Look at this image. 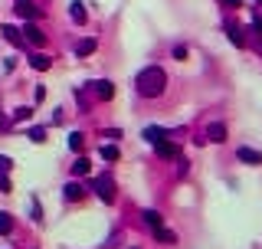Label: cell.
<instances>
[{
  "label": "cell",
  "instance_id": "cell-1",
  "mask_svg": "<svg viewBox=\"0 0 262 249\" xmlns=\"http://www.w3.org/2000/svg\"><path fill=\"white\" fill-rule=\"evenodd\" d=\"M135 86H138V95H144V99H157V95L164 92V86H167V75H164L161 66H148V69L138 72Z\"/></svg>",
  "mask_w": 262,
  "mask_h": 249
},
{
  "label": "cell",
  "instance_id": "cell-2",
  "mask_svg": "<svg viewBox=\"0 0 262 249\" xmlns=\"http://www.w3.org/2000/svg\"><path fill=\"white\" fill-rule=\"evenodd\" d=\"M92 190L99 193V200H105V203H112V200H115V181H112V177H95Z\"/></svg>",
  "mask_w": 262,
  "mask_h": 249
},
{
  "label": "cell",
  "instance_id": "cell-3",
  "mask_svg": "<svg viewBox=\"0 0 262 249\" xmlns=\"http://www.w3.org/2000/svg\"><path fill=\"white\" fill-rule=\"evenodd\" d=\"M23 33H26V39H30L33 46H46V33L39 30L36 23H26V30H23Z\"/></svg>",
  "mask_w": 262,
  "mask_h": 249
},
{
  "label": "cell",
  "instance_id": "cell-4",
  "mask_svg": "<svg viewBox=\"0 0 262 249\" xmlns=\"http://www.w3.org/2000/svg\"><path fill=\"white\" fill-rule=\"evenodd\" d=\"M0 33H4V39H7L10 46H23V43H26V39L20 36V30H17V26H10V23H7V26H0Z\"/></svg>",
  "mask_w": 262,
  "mask_h": 249
},
{
  "label": "cell",
  "instance_id": "cell-5",
  "mask_svg": "<svg viewBox=\"0 0 262 249\" xmlns=\"http://www.w3.org/2000/svg\"><path fill=\"white\" fill-rule=\"evenodd\" d=\"M206 138H210L213 144H223L226 141V124H220V121H213L210 128H206Z\"/></svg>",
  "mask_w": 262,
  "mask_h": 249
},
{
  "label": "cell",
  "instance_id": "cell-6",
  "mask_svg": "<svg viewBox=\"0 0 262 249\" xmlns=\"http://www.w3.org/2000/svg\"><path fill=\"white\" fill-rule=\"evenodd\" d=\"M69 17L75 20V23H85V4H82V0H72V4H69Z\"/></svg>",
  "mask_w": 262,
  "mask_h": 249
},
{
  "label": "cell",
  "instance_id": "cell-7",
  "mask_svg": "<svg viewBox=\"0 0 262 249\" xmlns=\"http://www.w3.org/2000/svg\"><path fill=\"white\" fill-rule=\"evenodd\" d=\"M154 148H157V154H161V157H181V151H177V144H170L167 138H164V141H157Z\"/></svg>",
  "mask_w": 262,
  "mask_h": 249
},
{
  "label": "cell",
  "instance_id": "cell-8",
  "mask_svg": "<svg viewBox=\"0 0 262 249\" xmlns=\"http://www.w3.org/2000/svg\"><path fill=\"white\" fill-rule=\"evenodd\" d=\"M236 157H239V161H246V164H262V154H259V151H252V148H239Z\"/></svg>",
  "mask_w": 262,
  "mask_h": 249
},
{
  "label": "cell",
  "instance_id": "cell-9",
  "mask_svg": "<svg viewBox=\"0 0 262 249\" xmlns=\"http://www.w3.org/2000/svg\"><path fill=\"white\" fill-rule=\"evenodd\" d=\"M92 86H95V95H99V99H105V102L115 95V86H112L108 79H105V82H92Z\"/></svg>",
  "mask_w": 262,
  "mask_h": 249
},
{
  "label": "cell",
  "instance_id": "cell-10",
  "mask_svg": "<svg viewBox=\"0 0 262 249\" xmlns=\"http://www.w3.org/2000/svg\"><path fill=\"white\" fill-rule=\"evenodd\" d=\"M30 66L36 69V72H46V69H53V59H50V56H43V53H36V56L30 59Z\"/></svg>",
  "mask_w": 262,
  "mask_h": 249
},
{
  "label": "cell",
  "instance_id": "cell-11",
  "mask_svg": "<svg viewBox=\"0 0 262 249\" xmlns=\"http://www.w3.org/2000/svg\"><path fill=\"white\" fill-rule=\"evenodd\" d=\"M17 13L23 20H33V17H36V7H33L30 0H17Z\"/></svg>",
  "mask_w": 262,
  "mask_h": 249
},
{
  "label": "cell",
  "instance_id": "cell-12",
  "mask_svg": "<svg viewBox=\"0 0 262 249\" xmlns=\"http://www.w3.org/2000/svg\"><path fill=\"white\" fill-rule=\"evenodd\" d=\"M144 138H148L151 144H157V141H164V138H167V128H144Z\"/></svg>",
  "mask_w": 262,
  "mask_h": 249
},
{
  "label": "cell",
  "instance_id": "cell-13",
  "mask_svg": "<svg viewBox=\"0 0 262 249\" xmlns=\"http://www.w3.org/2000/svg\"><path fill=\"white\" fill-rule=\"evenodd\" d=\"M144 223H148L151 230H157V226L164 223V217H161V213H157V210H144Z\"/></svg>",
  "mask_w": 262,
  "mask_h": 249
},
{
  "label": "cell",
  "instance_id": "cell-14",
  "mask_svg": "<svg viewBox=\"0 0 262 249\" xmlns=\"http://www.w3.org/2000/svg\"><path fill=\"white\" fill-rule=\"evenodd\" d=\"M63 197L69 200V203H75V200H82V187L79 184H66V193Z\"/></svg>",
  "mask_w": 262,
  "mask_h": 249
},
{
  "label": "cell",
  "instance_id": "cell-15",
  "mask_svg": "<svg viewBox=\"0 0 262 249\" xmlns=\"http://www.w3.org/2000/svg\"><path fill=\"white\" fill-rule=\"evenodd\" d=\"M151 233H154V239H157V243H174V233H170V230H164V226H157V230H151Z\"/></svg>",
  "mask_w": 262,
  "mask_h": 249
},
{
  "label": "cell",
  "instance_id": "cell-16",
  "mask_svg": "<svg viewBox=\"0 0 262 249\" xmlns=\"http://www.w3.org/2000/svg\"><path fill=\"white\" fill-rule=\"evenodd\" d=\"M89 171H92V164H89V161H85V157H79V161H75V164H72V174H75V177H85V174H89Z\"/></svg>",
  "mask_w": 262,
  "mask_h": 249
},
{
  "label": "cell",
  "instance_id": "cell-17",
  "mask_svg": "<svg viewBox=\"0 0 262 249\" xmlns=\"http://www.w3.org/2000/svg\"><path fill=\"white\" fill-rule=\"evenodd\" d=\"M75 53H79V56H92V53H95V39H82V43L75 46Z\"/></svg>",
  "mask_w": 262,
  "mask_h": 249
},
{
  "label": "cell",
  "instance_id": "cell-18",
  "mask_svg": "<svg viewBox=\"0 0 262 249\" xmlns=\"http://www.w3.org/2000/svg\"><path fill=\"white\" fill-rule=\"evenodd\" d=\"M230 43L246 46V36H243V30H239V26H230Z\"/></svg>",
  "mask_w": 262,
  "mask_h": 249
},
{
  "label": "cell",
  "instance_id": "cell-19",
  "mask_svg": "<svg viewBox=\"0 0 262 249\" xmlns=\"http://www.w3.org/2000/svg\"><path fill=\"white\" fill-rule=\"evenodd\" d=\"M26 138H30V141H36V144H43V141H46V128H30V131H26Z\"/></svg>",
  "mask_w": 262,
  "mask_h": 249
},
{
  "label": "cell",
  "instance_id": "cell-20",
  "mask_svg": "<svg viewBox=\"0 0 262 249\" xmlns=\"http://www.w3.org/2000/svg\"><path fill=\"white\" fill-rule=\"evenodd\" d=\"M102 157L105 161H118V148L115 144H102Z\"/></svg>",
  "mask_w": 262,
  "mask_h": 249
},
{
  "label": "cell",
  "instance_id": "cell-21",
  "mask_svg": "<svg viewBox=\"0 0 262 249\" xmlns=\"http://www.w3.org/2000/svg\"><path fill=\"white\" fill-rule=\"evenodd\" d=\"M30 115H33V108L23 105V108H17V112H13V121H30Z\"/></svg>",
  "mask_w": 262,
  "mask_h": 249
},
{
  "label": "cell",
  "instance_id": "cell-22",
  "mask_svg": "<svg viewBox=\"0 0 262 249\" xmlns=\"http://www.w3.org/2000/svg\"><path fill=\"white\" fill-rule=\"evenodd\" d=\"M13 230V220H10V213H0V233H10Z\"/></svg>",
  "mask_w": 262,
  "mask_h": 249
},
{
  "label": "cell",
  "instance_id": "cell-23",
  "mask_svg": "<svg viewBox=\"0 0 262 249\" xmlns=\"http://www.w3.org/2000/svg\"><path fill=\"white\" fill-rule=\"evenodd\" d=\"M69 148H72V151H82V135H79V131H72V135H69Z\"/></svg>",
  "mask_w": 262,
  "mask_h": 249
},
{
  "label": "cell",
  "instance_id": "cell-24",
  "mask_svg": "<svg viewBox=\"0 0 262 249\" xmlns=\"http://www.w3.org/2000/svg\"><path fill=\"white\" fill-rule=\"evenodd\" d=\"M13 168V161H10V157H7V154H0V174H7V171H10Z\"/></svg>",
  "mask_w": 262,
  "mask_h": 249
},
{
  "label": "cell",
  "instance_id": "cell-25",
  "mask_svg": "<svg viewBox=\"0 0 262 249\" xmlns=\"http://www.w3.org/2000/svg\"><path fill=\"white\" fill-rule=\"evenodd\" d=\"M33 220H36V223H43V210H39L36 200H33Z\"/></svg>",
  "mask_w": 262,
  "mask_h": 249
},
{
  "label": "cell",
  "instance_id": "cell-26",
  "mask_svg": "<svg viewBox=\"0 0 262 249\" xmlns=\"http://www.w3.org/2000/svg\"><path fill=\"white\" fill-rule=\"evenodd\" d=\"M33 99L43 102V99H46V89H43V86H36V89H33Z\"/></svg>",
  "mask_w": 262,
  "mask_h": 249
},
{
  "label": "cell",
  "instance_id": "cell-27",
  "mask_svg": "<svg viewBox=\"0 0 262 249\" xmlns=\"http://www.w3.org/2000/svg\"><path fill=\"white\" fill-rule=\"evenodd\" d=\"M0 190L10 193V177H7V174H0Z\"/></svg>",
  "mask_w": 262,
  "mask_h": 249
},
{
  "label": "cell",
  "instance_id": "cell-28",
  "mask_svg": "<svg viewBox=\"0 0 262 249\" xmlns=\"http://www.w3.org/2000/svg\"><path fill=\"white\" fill-rule=\"evenodd\" d=\"M252 26H256V30L262 33V13H256V17H252Z\"/></svg>",
  "mask_w": 262,
  "mask_h": 249
},
{
  "label": "cell",
  "instance_id": "cell-29",
  "mask_svg": "<svg viewBox=\"0 0 262 249\" xmlns=\"http://www.w3.org/2000/svg\"><path fill=\"white\" fill-rule=\"evenodd\" d=\"M226 7H243V0H223Z\"/></svg>",
  "mask_w": 262,
  "mask_h": 249
},
{
  "label": "cell",
  "instance_id": "cell-30",
  "mask_svg": "<svg viewBox=\"0 0 262 249\" xmlns=\"http://www.w3.org/2000/svg\"><path fill=\"white\" fill-rule=\"evenodd\" d=\"M7 124H10V121H7V118H4V115H0V131H4V128H7Z\"/></svg>",
  "mask_w": 262,
  "mask_h": 249
}]
</instances>
